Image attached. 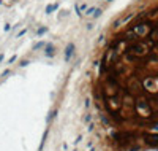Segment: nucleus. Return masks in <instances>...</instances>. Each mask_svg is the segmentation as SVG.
<instances>
[{"instance_id": "1", "label": "nucleus", "mask_w": 158, "mask_h": 151, "mask_svg": "<svg viewBox=\"0 0 158 151\" xmlns=\"http://www.w3.org/2000/svg\"><path fill=\"white\" fill-rule=\"evenodd\" d=\"M93 97L117 145L158 146V0H141L109 32Z\"/></svg>"}]
</instances>
